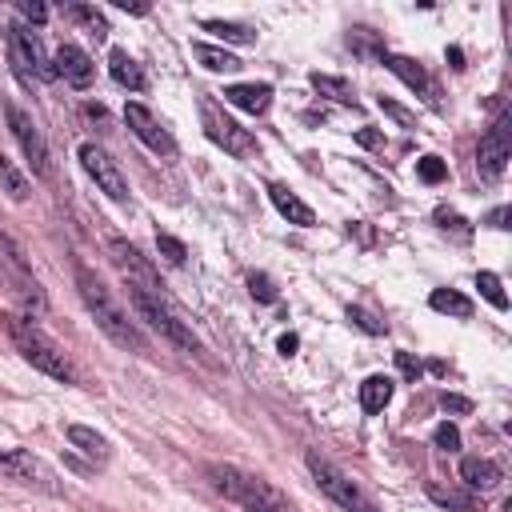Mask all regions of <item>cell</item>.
Instances as JSON below:
<instances>
[{
	"label": "cell",
	"instance_id": "1",
	"mask_svg": "<svg viewBox=\"0 0 512 512\" xmlns=\"http://www.w3.org/2000/svg\"><path fill=\"white\" fill-rule=\"evenodd\" d=\"M204 476L236 512H292L288 496L256 472H244L236 464H208Z\"/></svg>",
	"mask_w": 512,
	"mask_h": 512
},
{
	"label": "cell",
	"instance_id": "2",
	"mask_svg": "<svg viewBox=\"0 0 512 512\" xmlns=\"http://www.w3.org/2000/svg\"><path fill=\"white\" fill-rule=\"evenodd\" d=\"M128 300L136 308L140 320H148L152 332H160L172 348L180 352H200V340L192 332V324L180 316V308L168 300L164 284H152V280H128Z\"/></svg>",
	"mask_w": 512,
	"mask_h": 512
},
{
	"label": "cell",
	"instance_id": "3",
	"mask_svg": "<svg viewBox=\"0 0 512 512\" xmlns=\"http://www.w3.org/2000/svg\"><path fill=\"white\" fill-rule=\"evenodd\" d=\"M76 288H80V300H84V308L92 312L96 328H100L112 344L132 348V352H144V348H148V340H144V332L136 328V320L128 316V308H124L88 268H76Z\"/></svg>",
	"mask_w": 512,
	"mask_h": 512
},
{
	"label": "cell",
	"instance_id": "4",
	"mask_svg": "<svg viewBox=\"0 0 512 512\" xmlns=\"http://www.w3.org/2000/svg\"><path fill=\"white\" fill-rule=\"evenodd\" d=\"M8 332H12L16 352H20L36 372H44V376H52V380H64V384H80V372L72 368V360L64 356V348H60L52 336H44L36 324H28V320H12Z\"/></svg>",
	"mask_w": 512,
	"mask_h": 512
},
{
	"label": "cell",
	"instance_id": "5",
	"mask_svg": "<svg viewBox=\"0 0 512 512\" xmlns=\"http://www.w3.org/2000/svg\"><path fill=\"white\" fill-rule=\"evenodd\" d=\"M304 464H308V472H312V480L320 484V492L332 500V504H340L344 512H380L376 508V500L348 476V472H340L328 456H320L316 448H308V456H304Z\"/></svg>",
	"mask_w": 512,
	"mask_h": 512
},
{
	"label": "cell",
	"instance_id": "6",
	"mask_svg": "<svg viewBox=\"0 0 512 512\" xmlns=\"http://www.w3.org/2000/svg\"><path fill=\"white\" fill-rule=\"evenodd\" d=\"M200 120H204L208 140L220 144L224 152H232V156H256V136L248 128H240L232 116H224L216 108V100H208V96L200 100Z\"/></svg>",
	"mask_w": 512,
	"mask_h": 512
},
{
	"label": "cell",
	"instance_id": "7",
	"mask_svg": "<svg viewBox=\"0 0 512 512\" xmlns=\"http://www.w3.org/2000/svg\"><path fill=\"white\" fill-rule=\"evenodd\" d=\"M4 112H8V132L16 136V144H20L24 160L32 164V172H36V176H48V172H52V156H48V140H44V132L36 128V120H32L16 100H8Z\"/></svg>",
	"mask_w": 512,
	"mask_h": 512
},
{
	"label": "cell",
	"instance_id": "8",
	"mask_svg": "<svg viewBox=\"0 0 512 512\" xmlns=\"http://www.w3.org/2000/svg\"><path fill=\"white\" fill-rule=\"evenodd\" d=\"M76 156H80L84 172L96 180V188H100L108 200H116V204H124V200H128V180H124L120 164H116V160H112L104 148H96L92 140H84V144L76 148Z\"/></svg>",
	"mask_w": 512,
	"mask_h": 512
},
{
	"label": "cell",
	"instance_id": "9",
	"mask_svg": "<svg viewBox=\"0 0 512 512\" xmlns=\"http://www.w3.org/2000/svg\"><path fill=\"white\" fill-rule=\"evenodd\" d=\"M8 56H12V64H16V72H20L24 80H52V76H56V72H52V60H48L44 48H40V40H36L32 28H24V24L8 28Z\"/></svg>",
	"mask_w": 512,
	"mask_h": 512
},
{
	"label": "cell",
	"instance_id": "10",
	"mask_svg": "<svg viewBox=\"0 0 512 512\" xmlns=\"http://www.w3.org/2000/svg\"><path fill=\"white\" fill-rule=\"evenodd\" d=\"M0 472H8V476L20 480V484H32V488H40V492H60L56 472H52L44 460H36L32 452H24V448L0 452Z\"/></svg>",
	"mask_w": 512,
	"mask_h": 512
},
{
	"label": "cell",
	"instance_id": "11",
	"mask_svg": "<svg viewBox=\"0 0 512 512\" xmlns=\"http://www.w3.org/2000/svg\"><path fill=\"white\" fill-rule=\"evenodd\" d=\"M124 124L132 128V136L144 144V148H152V152H160V156H172L176 152V140H172V132L144 108V104H136V100H128L124 104Z\"/></svg>",
	"mask_w": 512,
	"mask_h": 512
},
{
	"label": "cell",
	"instance_id": "12",
	"mask_svg": "<svg viewBox=\"0 0 512 512\" xmlns=\"http://www.w3.org/2000/svg\"><path fill=\"white\" fill-rule=\"evenodd\" d=\"M508 116L500 112L496 124L480 136V148H476V168L484 180H500L504 176V164H508Z\"/></svg>",
	"mask_w": 512,
	"mask_h": 512
},
{
	"label": "cell",
	"instance_id": "13",
	"mask_svg": "<svg viewBox=\"0 0 512 512\" xmlns=\"http://www.w3.org/2000/svg\"><path fill=\"white\" fill-rule=\"evenodd\" d=\"M380 64H384L392 76H400L416 96H424V100L436 108V84H432V76L424 72V64H420V60L400 56V52H380Z\"/></svg>",
	"mask_w": 512,
	"mask_h": 512
},
{
	"label": "cell",
	"instance_id": "14",
	"mask_svg": "<svg viewBox=\"0 0 512 512\" xmlns=\"http://www.w3.org/2000/svg\"><path fill=\"white\" fill-rule=\"evenodd\" d=\"M52 72L64 76L72 88H88L92 76H96V64H92V56L80 44H60L56 56H52Z\"/></svg>",
	"mask_w": 512,
	"mask_h": 512
},
{
	"label": "cell",
	"instance_id": "15",
	"mask_svg": "<svg viewBox=\"0 0 512 512\" xmlns=\"http://www.w3.org/2000/svg\"><path fill=\"white\" fill-rule=\"evenodd\" d=\"M460 480L472 492H496L500 480H504V468L496 460H488V456H464L460 460Z\"/></svg>",
	"mask_w": 512,
	"mask_h": 512
},
{
	"label": "cell",
	"instance_id": "16",
	"mask_svg": "<svg viewBox=\"0 0 512 512\" xmlns=\"http://www.w3.org/2000/svg\"><path fill=\"white\" fill-rule=\"evenodd\" d=\"M268 200L276 204V212H280L288 224H300V228H312V224H316V212H312L292 188H284V184H268Z\"/></svg>",
	"mask_w": 512,
	"mask_h": 512
},
{
	"label": "cell",
	"instance_id": "17",
	"mask_svg": "<svg viewBox=\"0 0 512 512\" xmlns=\"http://www.w3.org/2000/svg\"><path fill=\"white\" fill-rule=\"evenodd\" d=\"M224 100H228L232 108H240V112L260 116V112H268V104H272V84H228V88H224Z\"/></svg>",
	"mask_w": 512,
	"mask_h": 512
},
{
	"label": "cell",
	"instance_id": "18",
	"mask_svg": "<svg viewBox=\"0 0 512 512\" xmlns=\"http://www.w3.org/2000/svg\"><path fill=\"white\" fill-rule=\"evenodd\" d=\"M108 72H112V80H116L120 88H128V92H144V88H148L144 68H140L124 48H112V52H108Z\"/></svg>",
	"mask_w": 512,
	"mask_h": 512
},
{
	"label": "cell",
	"instance_id": "19",
	"mask_svg": "<svg viewBox=\"0 0 512 512\" xmlns=\"http://www.w3.org/2000/svg\"><path fill=\"white\" fill-rule=\"evenodd\" d=\"M392 388H396V380H392V376H384V372L368 376V380L360 384V408H364L368 416L384 412V408H388V400H392Z\"/></svg>",
	"mask_w": 512,
	"mask_h": 512
},
{
	"label": "cell",
	"instance_id": "20",
	"mask_svg": "<svg viewBox=\"0 0 512 512\" xmlns=\"http://www.w3.org/2000/svg\"><path fill=\"white\" fill-rule=\"evenodd\" d=\"M64 436H68V444L72 448H80V452H88L92 460H108V440L100 436V432H92V428H84V424H68L64 428Z\"/></svg>",
	"mask_w": 512,
	"mask_h": 512
},
{
	"label": "cell",
	"instance_id": "21",
	"mask_svg": "<svg viewBox=\"0 0 512 512\" xmlns=\"http://www.w3.org/2000/svg\"><path fill=\"white\" fill-rule=\"evenodd\" d=\"M440 508H456V512H480V504H476V496L472 492H460V488H444V484H436V480H428V488H424Z\"/></svg>",
	"mask_w": 512,
	"mask_h": 512
},
{
	"label": "cell",
	"instance_id": "22",
	"mask_svg": "<svg viewBox=\"0 0 512 512\" xmlns=\"http://www.w3.org/2000/svg\"><path fill=\"white\" fill-rule=\"evenodd\" d=\"M428 304H432L436 312L456 316V320H468V316H472V300H468L464 292H456V288H436V292L428 296Z\"/></svg>",
	"mask_w": 512,
	"mask_h": 512
},
{
	"label": "cell",
	"instance_id": "23",
	"mask_svg": "<svg viewBox=\"0 0 512 512\" xmlns=\"http://www.w3.org/2000/svg\"><path fill=\"white\" fill-rule=\"evenodd\" d=\"M192 52H196V60H200L208 72H236V68H240V60H236L232 52L216 48V44H192Z\"/></svg>",
	"mask_w": 512,
	"mask_h": 512
},
{
	"label": "cell",
	"instance_id": "24",
	"mask_svg": "<svg viewBox=\"0 0 512 512\" xmlns=\"http://www.w3.org/2000/svg\"><path fill=\"white\" fill-rule=\"evenodd\" d=\"M0 192H8L12 200H28V192H32V188H28V176H24L4 152H0Z\"/></svg>",
	"mask_w": 512,
	"mask_h": 512
},
{
	"label": "cell",
	"instance_id": "25",
	"mask_svg": "<svg viewBox=\"0 0 512 512\" xmlns=\"http://www.w3.org/2000/svg\"><path fill=\"white\" fill-rule=\"evenodd\" d=\"M200 28L212 32V36H220V40H228V44H252L256 40V32L248 24H236V20H204Z\"/></svg>",
	"mask_w": 512,
	"mask_h": 512
},
{
	"label": "cell",
	"instance_id": "26",
	"mask_svg": "<svg viewBox=\"0 0 512 512\" xmlns=\"http://www.w3.org/2000/svg\"><path fill=\"white\" fill-rule=\"evenodd\" d=\"M64 12H68L76 24H84L96 40H104V36H108V20H104V12H100V8H92V4H68Z\"/></svg>",
	"mask_w": 512,
	"mask_h": 512
},
{
	"label": "cell",
	"instance_id": "27",
	"mask_svg": "<svg viewBox=\"0 0 512 512\" xmlns=\"http://www.w3.org/2000/svg\"><path fill=\"white\" fill-rule=\"evenodd\" d=\"M312 84H316V92H328L332 100H340V104H356V92H352V84L348 80H340V76H324V72H312Z\"/></svg>",
	"mask_w": 512,
	"mask_h": 512
},
{
	"label": "cell",
	"instance_id": "28",
	"mask_svg": "<svg viewBox=\"0 0 512 512\" xmlns=\"http://www.w3.org/2000/svg\"><path fill=\"white\" fill-rule=\"evenodd\" d=\"M476 288H480V296L492 304V308H508V296H504V288H500V276L496 272H476Z\"/></svg>",
	"mask_w": 512,
	"mask_h": 512
},
{
	"label": "cell",
	"instance_id": "29",
	"mask_svg": "<svg viewBox=\"0 0 512 512\" xmlns=\"http://www.w3.org/2000/svg\"><path fill=\"white\" fill-rule=\"evenodd\" d=\"M416 176H420L424 184H440V180L448 176V168H444L440 156H420V160H416Z\"/></svg>",
	"mask_w": 512,
	"mask_h": 512
},
{
	"label": "cell",
	"instance_id": "30",
	"mask_svg": "<svg viewBox=\"0 0 512 512\" xmlns=\"http://www.w3.org/2000/svg\"><path fill=\"white\" fill-rule=\"evenodd\" d=\"M156 248H160V256L168 260V264H184V256H188V248L176 240V236H168V232H156Z\"/></svg>",
	"mask_w": 512,
	"mask_h": 512
},
{
	"label": "cell",
	"instance_id": "31",
	"mask_svg": "<svg viewBox=\"0 0 512 512\" xmlns=\"http://www.w3.org/2000/svg\"><path fill=\"white\" fill-rule=\"evenodd\" d=\"M432 444H436V448H444V452H456V448H460V428H456V424H448V420H444V424H436Z\"/></svg>",
	"mask_w": 512,
	"mask_h": 512
},
{
	"label": "cell",
	"instance_id": "32",
	"mask_svg": "<svg viewBox=\"0 0 512 512\" xmlns=\"http://www.w3.org/2000/svg\"><path fill=\"white\" fill-rule=\"evenodd\" d=\"M348 320H352L356 328H364L368 336H380V332H384V324H380L372 312H364V308H348Z\"/></svg>",
	"mask_w": 512,
	"mask_h": 512
},
{
	"label": "cell",
	"instance_id": "33",
	"mask_svg": "<svg viewBox=\"0 0 512 512\" xmlns=\"http://www.w3.org/2000/svg\"><path fill=\"white\" fill-rule=\"evenodd\" d=\"M16 8H20V16L32 20V24H44V20H48V8H44L40 0H16Z\"/></svg>",
	"mask_w": 512,
	"mask_h": 512
},
{
	"label": "cell",
	"instance_id": "34",
	"mask_svg": "<svg viewBox=\"0 0 512 512\" xmlns=\"http://www.w3.org/2000/svg\"><path fill=\"white\" fill-rule=\"evenodd\" d=\"M380 108H384V112H388L396 124H404V128H412V124H416V116H412L408 108H400L396 100H388V96H380Z\"/></svg>",
	"mask_w": 512,
	"mask_h": 512
},
{
	"label": "cell",
	"instance_id": "35",
	"mask_svg": "<svg viewBox=\"0 0 512 512\" xmlns=\"http://www.w3.org/2000/svg\"><path fill=\"white\" fill-rule=\"evenodd\" d=\"M248 288H252V296H260L264 304H272V300H276V288H272V280H268V276H248Z\"/></svg>",
	"mask_w": 512,
	"mask_h": 512
},
{
	"label": "cell",
	"instance_id": "36",
	"mask_svg": "<svg viewBox=\"0 0 512 512\" xmlns=\"http://www.w3.org/2000/svg\"><path fill=\"white\" fill-rule=\"evenodd\" d=\"M440 408L444 412H472V400L468 396H456V392H440Z\"/></svg>",
	"mask_w": 512,
	"mask_h": 512
},
{
	"label": "cell",
	"instance_id": "37",
	"mask_svg": "<svg viewBox=\"0 0 512 512\" xmlns=\"http://www.w3.org/2000/svg\"><path fill=\"white\" fill-rule=\"evenodd\" d=\"M396 364H400V372H404L408 380L420 376V360H412V352H396Z\"/></svg>",
	"mask_w": 512,
	"mask_h": 512
},
{
	"label": "cell",
	"instance_id": "38",
	"mask_svg": "<svg viewBox=\"0 0 512 512\" xmlns=\"http://www.w3.org/2000/svg\"><path fill=\"white\" fill-rule=\"evenodd\" d=\"M488 224H492V228H508V208H492V212H488Z\"/></svg>",
	"mask_w": 512,
	"mask_h": 512
},
{
	"label": "cell",
	"instance_id": "39",
	"mask_svg": "<svg viewBox=\"0 0 512 512\" xmlns=\"http://www.w3.org/2000/svg\"><path fill=\"white\" fill-rule=\"evenodd\" d=\"M296 344H300V340H296L292 332H284V336H280V352H284V356H292V352H296Z\"/></svg>",
	"mask_w": 512,
	"mask_h": 512
},
{
	"label": "cell",
	"instance_id": "40",
	"mask_svg": "<svg viewBox=\"0 0 512 512\" xmlns=\"http://www.w3.org/2000/svg\"><path fill=\"white\" fill-rule=\"evenodd\" d=\"M356 140H360L364 148H372V144H380V136H376V132H368V128H364V132H356Z\"/></svg>",
	"mask_w": 512,
	"mask_h": 512
},
{
	"label": "cell",
	"instance_id": "41",
	"mask_svg": "<svg viewBox=\"0 0 512 512\" xmlns=\"http://www.w3.org/2000/svg\"><path fill=\"white\" fill-rule=\"evenodd\" d=\"M116 4H120L124 12H136V16H144V12H148V4H128V0H116Z\"/></svg>",
	"mask_w": 512,
	"mask_h": 512
},
{
	"label": "cell",
	"instance_id": "42",
	"mask_svg": "<svg viewBox=\"0 0 512 512\" xmlns=\"http://www.w3.org/2000/svg\"><path fill=\"white\" fill-rule=\"evenodd\" d=\"M0 28H4V24H0Z\"/></svg>",
	"mask_w": 512,
	"mask_h": 512
}]
</instances>
